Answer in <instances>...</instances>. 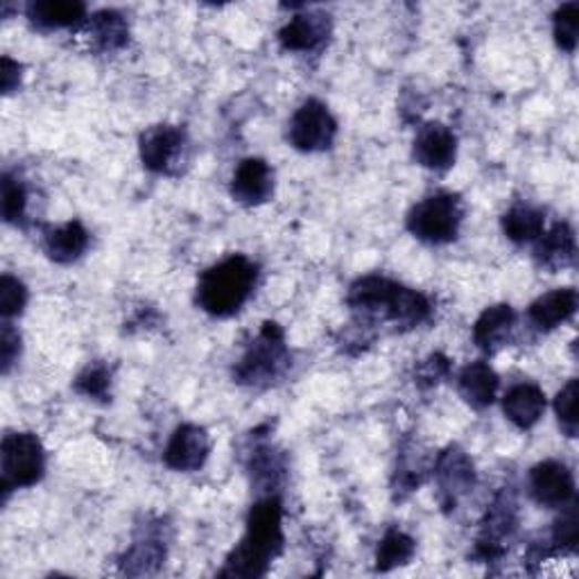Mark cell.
Listing matches in <instances>:
<instances>
[{"instance_id":"6da1fadb","label":"cell","mask_w":579,"mask_h":579,"mask_svg":"<svg viewBox=\"0 0 579 579\" xmlns=\"http://www.w3.org/2000/svg\"><path fill=\"white\" fill-rule=\"evenodd\" d=\"M283 550V507L277 496L251 505L247 533L227 557L220 577H262Z\"/></svg>"},{"instance_id":"7a4b0ae2","label":"cell","mask_w":579,"mask_h":579,"mask_svg":"<svg viewBox=\"0 0 579 579\" xmlns=\"http://www.w3.org/2000/svg\"><path fill=\"white\" fill-rule=\"evenodd\" d=\"M347 301L351 310L394 322L396 329L403 331L424 324L433 312V306L424 294L376 275L358 279L351 286Z\"/></svg>"},{"instance_id":"3957f363","label":"cell","mask_w":579,"mask_h":579,"mask_svg":"<svg viewBox=\"0 0 579 579\" xmlns=\"http://www.w3.org/2000/svg\"><path fill=\"white\" fill-rule=\"evenodd\" d=\"M258 268L247 256H229L208 268L197 283V303L214 318H231L254 292Z\"/></svg>"},{"instance_id":"277c9868","label":"cell","mask_w":579,"mask_h":579,"mask_svg":"<svg viewBox=\"0 0 579 579\" xmlns=\"http://www.w3.org/2000/svg\"><path fill=\"white\" fill-rule=\"evenodd\" d=\"M288 347L279 324L266 322L236 364L234 376L242 385H270L288 366Z\"/></svg>"},{"instance_id":"5b68a950","label":"cell","mask_w":579,"mask_h":579,"mask_svg":"<svg viewBox=\"0 0 579 579\" xmlns=\"http://www.w3.org/2000/svg\"><path fill=\"white\" fill-rule=\"evenodd\" d=\"M464 218L462 199L453 193H435L412 206L407 214V229L414 238L444 245L457 238Z\"/></svg>"},{"instance_id":"8992f818","label":"cell","mask_w":579,"mask_h":579,"mask_svg":"<svg viewBox=\"0 0 579 579\" xmlns=\"http://www.w3.org/2000/svg\"><path fill=\"white\" fill-rule=\"evenodd\" d=\"M0 471H3V489H23L41 480L45 471L43 446L32 433H8L0 451Z\"/></svg>"},{"instance_id":"52a82bcc","label":"cell","mask_w":579,"mask_h":579,"mask_svg":"<svg viewBox=\"0 0 579 579\" xmlns=\"http://www.w3.org/2000/svg\"><path fill=\"white\" fill-rule=\"evenodd\" d=\"M338 134V123L331 116L329 107L320 100H306L301 107L294 112L288 141L299 152H324L333 145Z\"/></svg>"},{"instance_id":"ba28073f","label":"cell","mask_w":579,"mask_h":579,"mask_svg":"<svg viewBox=\"0 0 579 579\" xmlns=\"http://www.w3.org/2000/svg\"><path fill=\"white\" fill-rule=\"evenodd\" d=\"M188 145L186 132L177 125H154L141 136V162L149 173H173V168L184 159Z\"/></svg>"},{"instance_id":"9c48e42d","label":"cell","mask_w":579,"mask_h":579,"mask_svg":"<svg viewBox=\"0 0 579 579\" xmlns=\"http://www.w3.org/2000/svg\"><path fill=\"white\" fill-rule=\"evenodd\" d=\"M516 500L507 492H503L487 511L476 555L485 561L500 557L505 550V541L511 539L516 533Z\"/></svg>"},{"instance_id":"30bf717a","label":"cell","mask_w":579,"mask_h":579,"mask_svg":"<svg viewBox=\"0 0 579 579\" xmlns=\"http://www.w3.org/2000/svg\"><path fill=\"white\" fill-rule=\"evenodd\" d=\"M530 494L544 507H564L575 498V478L557 459L539 462L530 471Z\"/></svg>"},{"instance_id":"8fae6325","label":"cell","mask_w":579,"mask_h":579,"mask_svg":"<svg viewBox=\"0 0 579 579\" xmlns=\"http://www.w3.org/2000/svg\"><path fill=\"white\" fill-rule=\"evenodd\" d=\"M457 138L442 123H428L416 132L412 156L418 166L428 170H448L455 164Z\"/></svg>"},{"instance_id":"7c38bea8","label":"cell","mask_w":579,"mask_h":579,"mask_svg":"<svg viewBox=\"0 0 579 579\" xmlns=\"http://www.w3.org/2000/svg\"><path fill=\"white\" fill-rule=\"evenodd\" d=\"M275 195V173L266 159H242L231 179V197L245 206H260Z\"/></svg>"},{"instance_id":"4fadbf2b","label":"cell","mask_w":579,"mask_h":579,"mask_svg":"<svg viewBox=\"0 0 579 579\" xmlns=\"http://www.w3.org/2000/svg\"><path fill=\"white\" fill-rule=\"evenodd\" d=\"M208 453H210V442L206 431L195 424H184L173 433L164 453V462L173 471L190 473L204 466Z\"/></svg>"},{"instance_id":"5bb4252c","label":"cell","mask_w":579,"mask_h":579,"mask_svg":"<svg viewBox=\"0 0 579 579\" xmlns=\"http://www.w3.org/2000/svg\"><path fill=\"white\" fill-rule=\"evenodd\" d=\"M435 478L446 505H455L464 494L473 489V485H476V471H473V462L464 451L451 446L437 459Z\"/></svg>"},{"instance_id":"9a60e30c","label":"cell","mask_w":579,"mask_h":579,"mask_svg":"<svg viewBox=\"0 0 579 579\" xmlns=\"http://www.w3.org/2000/svg\"><path fill=\"white\" fill-rule=\"evenodd\" d=\"M535 260L537 266L548 272H559L575 260V231L566 223L552 225L535 240Z\"/></svg>"},{"instance_id":"2e32d148","label":"cell","mask_w":579,"mask_h":579,"mask_svg":"<svg viewBox=\"0 0 579 579\" xmlns=\"http://www.w3.org/2000/svg\"><path fill=\"white\" fill-rule=\"evenodd\" d=\"M503 412L520 431H528L539 424L546 412V394L533 383L514 385L503 399Z\"/></svg>"},{"instance_id":"e0dca14e","label":"cell","mask_w":579,"mask_h":579,"mask_svg":"<svg viewBox=\"0 0 579 579\" xmlns=\"http://www.w3.org/2000/svg\"><path fill=\"white\" fill-rule=\"evenodd\" d=\"M498 385H500L498 374L485 360H476V362L466 364L457 376V390H459L462 399L476 410H485L496 401Z\"/></svg>"},{"instance_id":"ac0fdd59","label":"cell","mask_w":579,"mask_h":579,"mask_svg":"<svg viewBox=\"0 0 579 579\" xmlns=\"http://www.w3.org/2000/svg\"><path fill=\"white\" fill-rule=\"evenodd\" d=\"M329 32H331L329 17L308 12V14L292 17V21H288L279 32V41L286 50L310 52V50H318L327 41Z\"/></svg>"},{"instance_id":"d6986e66","label":"cell","mask_w":579,"mask_h":579,"mask_svg":"<svg viewBox=\"0 0 579 579\" xmlns=\"http://www.w3.org/2000/svg\"><path fill=\"white\" fill-rule=\"evenodd\" d=\"M514 322H516L514 308L509 303H496L487 308L478 318V322L473 324V342H476L478 349L494 353L509 338Z\"/></svg>"},{"instance_id":"ffe728a7","label":"cell","mask_w":579,"mask_h":579,"mask_svg":"<svg viewBox=\"0 0 579 579\" xmlns=\"http://www.w3.org/2000/svg\"><path fill=\"white\" fill-rule=\"evenodd\" d=\"M89 247V231L77 223H66L60 227H52L43 236V251L50 260L60 262V266H69V262L77 260Z\"/></svg>"},{"instance_id":"44dd1931","label":"cell","mask_w":579,"mask_h":579,"mask_svg":"<svg viewBox=\"0 0 579 579\" xmlns=\"http://www.w3.org/2000/svg\"><path fill=\"white\" fill-rule=\"evenodd\" d=\"M577 310V292L572 288H559L539 297L530 306V322L539 331H552L559 324L568 322Z\"/></svg>"},{"instance_id":"7402d4cb","label":"cell","mask_w":579,"mask_h":579,"mask_svg":"<svg viewBox=\"0 0 579 579\" xmlns=\"http://www.w3.org/2000/svg\"><path fill=\"white\" fill-rule=\"evenodd\" d=\"M86 6L77 0H37L28 6V19L39 28H75L84 21Z\"/></svg>"},{"instance_id":"603a6c76","label":"cell","mask_w":579,"mask_h":579,"mask_svg":"<svg viewBox=\"0 0 579 579\" xmlns=\"http://www.w3.org/2000/svg\"><path fill=\"white\" fill-rule=\"evenodd\" d=\"M500 225L511 242L525 245V242H535L546 231V216L544 210L535 206L516 204L503 216Z\"/></svg>"},{"instance_id":"cb8c5ba5","label":"cell","mask_w":579,"mask_h":579,"mask_svg":"<svg viewBox=\"0 0 579 579\" xmlns=\"http://www.w3.org/2000/svg\"><path fill=\"white\" fill-rule=\"evenodd\" d=\"M89 34L93 39V43L104 50V52H112V50H121L127 41H130V28L127 21L123 19V14L114 12V10H100L89 19Z\"/></svg>"},{"instance_id":"d4e9b609","label":"cell","mask_w":579,"mask_h":579,"mask_svg":"<svg viewBox=\"0 0 579 579\" xmlns=\"http://www.w3.org/2000/svg\"><path fill=\"white\" fill-rule=\"evenodd\" d=\"M416 544L410 535L401 530H387L385 537L381 539L379 552H376V570L387 572L399 566H405L414 557Z\"/></svg>"},{"instance_id":"484cf974","label":"cell","mask_w":579,"mask_h":579,"mask_svg":"<svg viewBox=\"0 0 579 579\" xmlns=\"http://www.w3.org/2000/svg\"><path fill=\"white\" fill-rule=\"evenodd\" d=\"M166 557V548L162 544V539L156 537H145V539H138L132 550L125 555V572L130 575H145V572H152L156 570V566H159Z\"/></svg>"},{"instance_id":"4316f807","label":"cell","mask_w":579,"mask_h":579,"mask_svg":"<svg viewBox=\"0 0 579 579\" xmlns=\"http://www.w3.org/2000/svg\"><path fill=\"white\" fill-rule=\"evenodd\" d=\"M555 41L564 52H572L577 48L579 32V6L566 3L555 12Z\"/></svg>"},{"instance_id":"83f0119b","label":"cell","mask_w":579,"mask_h":579,"mask_svg":"<svg viewBox=\"0 0 579 579\" xmlns=\"http://www.w3.org/2000/svg\"><path fill=\"white\" fill-rule=\"evenodd\" d=\"M25 204H28V193L25 186L12 177H3V218L10 225H19L25 216Z\"/></svg>"},{"instance_id":"f1b7e54d","label":"cell","mask_w":579,"mask_h":579,"mask_svg":"<svg viewBox=\"0 0 579 579\" xmlns=\"http://www.w3.org/2000/svg\"><path fill=\"white\" fill-rule=\"evenodd\" d=\"M25 303H28L25 286L12 275H3V279H0V312H3V318L6 320L17 318V314L23 312Z\"/></svg>"},{"instance_id":"f546056e","label":"cell","mask_w":579,"mask_h":579,"mask_svg":"<svg viewBox=\"0 0 579 579\" xmlns=\"http://www.w3.org/2000/svg\"><path fill=\"white\" fill-rule=\"evenodd\" d=\"M110 383H112V374L104 364H89L86 370L77 376L75 381V390L84 396L91 399H104L110 392Z\"/></svg>"},{"instance_id":"4dcf8cb0","label":"cell","mask_w":579,"mask_h":579,"mask_svg":"<svg viewBox=\"0 0 579 579\" xmlns=\"http://www.w3.org/2000/svg\"><path fill=\"white\" fill-rule=\"evenodd\" d=\"M555 412L564 435L577 437V381L575 379L557 394Z\"/></svg>"},{"instance_id":"1f68e13d","label":"cell","mask_w":579,"mask_h":579,"mask_svg":"<svg viewBox=\"0 0 579 579\" xmlns=\"http://www.w3.org/2000/svg\"><path fill=\"white\" fill-rule=\"evenodd\" d=\"M577 537H579L577 507H575V503H568V505H564L561 518L555 523L552 546H557L561 552H570L577 548Z\"/></svg>"},{"instance_id":"d6a6232c","label":"cell","mask_w":579,"mask_h":579,"mask_svg":"<svg viewBox=\"0 0 579 579\" xmlns=\"http://www.w3.org/2000/svg\"><path fill=\"white\" fill-rule=\"evenodd\" d=\"M448 370H451L448 358H444L442 353H435V355H431L428 360H424V362L418 364L416 383H418L421 387H433V385H437L442 379L448 376Z\"/></svg>"},{"instance_id":"836d02e7","label":"cell","mask_w":579,"mask_h":579,"mask_svg":"<svg viewBox=\"0 0 579 579\" xmlns=\"http://www.w3.org/2000/svg\"><path fill=\"white\" fill-rule=\"evenodd\" d=\"M0 355H3V372L8 374L10 366L17 362L19 353H21V335L10 327L6 324L3 327V338H0Z\"/></svg>"},{"instance_id":"e575fe53","label":"cell","mask_w":579,"mask_h":579,"mask_svg":"<svg viewBox=\"0 0 579 579\" xmlns=\"http://www.w3.org/2000/svg\"><path fill=\"white\" fill-rule=\"evenodd\" d=\"M21 84V66L19 62L3 58V93L10 95L12 91H17Z\"/></svg>"}]
</instances>
